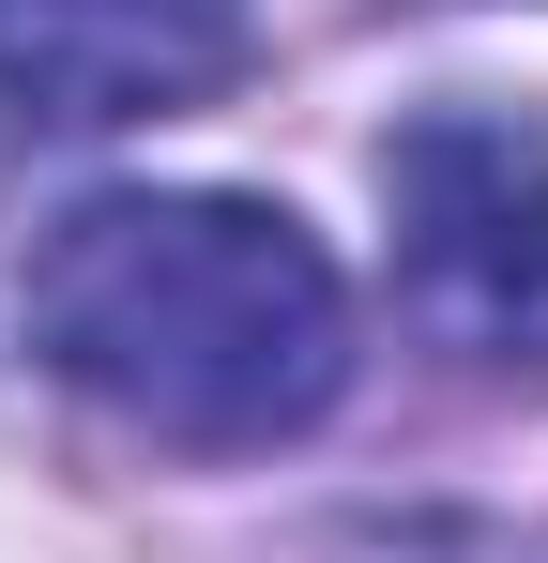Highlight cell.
<instances>
[{
  "label": "cell",
  "instance_id": "cell-1",
  "mask_svg": "<svg viewBox=\"0 0 548 563\" xmlns=\"http://www.w3.org/2000/svg\"><path fill=\"white\" fill-rule=\"evenodd\" d=\"M31 351L107 396L138 442L183 457H260L305 442L351 380V275L320 260L305 213L229 184H138L77 198L31 260Z\"/></svg>",
  "mask_w": 548,
  "mask_h": 563
},
{
  "label": "cell",
  "instance_id": "cell-2",
  "mask_svg": "<svg viewBox=\"0 0 548 563\" xmlns=\"http://www.w3.org/2000/svg\"><path fill=\"white\" fill-rule=\"evenodd\" d=\"M381 213H396V289L412 320L548 366V122L534 107H412L381 137Z\"/></svg>",
  "mask_w": 548,
  "mask_h": 563
},
{
  "label": "cell",
  "instance_id": "cell-3",
  "mask_svg": "<svg viewBox=\"0 0 548 563\" xmlns=\"http://www.w3.org/2000/svg\"><path fill=\"white\" fill-rule=\"evenodd\" d=\"M244 62V0H0L15 122H168Z\"/></svg>",
  "mask_w": 548,
  "mask_h": 563
}]
</instances>
